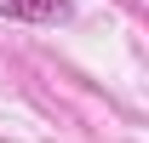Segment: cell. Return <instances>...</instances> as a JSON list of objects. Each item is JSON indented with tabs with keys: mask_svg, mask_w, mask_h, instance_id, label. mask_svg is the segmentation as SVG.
<instances>
[{
	"mask_svg": "<svg viewBox=\"0 0 149 143\" xmlns=\"http://www.w3.org/2000/svg\"><path fill=\"white\" fill-rule=\"evenodd\" d=\"M0 17H12V23H63L69 0H0Z\"/></svg>",
	"mask_w": 149,
	"mask_h": 143,
	"instance_id": "1",
	"label": "cell"
}]
</instances>
